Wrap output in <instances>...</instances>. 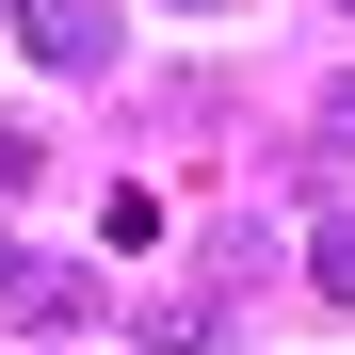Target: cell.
Instances as JSON below:
<instances>
[{
	"label": "cell",
	"mask_w": 355,
	"mask_h": 355,
	"mask_svg": "<svg viewBox=\"0 0 355 355\" xmlns=\"http://www.w3.org/2000/svg\"><path fill=\"white\" fill-rule=\"evenodd\" d=\"M307 275H323V307H355V210H307Z\"/></svg>",
	"instance_id": "cell-3"
},
{
	"label": "cell",
	"mask_w": 355,
	"mask_h": 355,
	"mask_svg": "<svg viewBox=\"0 0 355 355\" xmlns=\"http://www.w3.org/2000/svg\"><path fill=\"white\" fill-rule=\"evenodd\" d=\"M0 291H33V243H0Z\"/></svg>",
	"instance_id": "cell-5"
},
{
	"label": "cell",
	"mask_w": 355,
	"mask_h": 355,
	"mask_svg": "<svg viewBox=\"0 0 355 355\" xmlns=\"http://www.w3.org/2000/svg\"><path fill=\"white\" fill-rule=\"evenodd\" d=\"M194 17H226V0H194Z\"/></svg>",
	"instance_id": "cell-6"
},
{
	"label": "cell",
	"mask_w": 355,
	"mask_h": 355,
	"mask_svg": "<svg viewBox=\"0 0 355 355\" xmlns=\"http://www.w3.org/2000/svg\"><path fill=\"white\" fill-rule=\"evenodd\" d=\"M323 146H355V81H339V97H323Z\"/></svg>",
	"instance_id": "cell-4"
},
{
	"label": "cell",
	"mask_w": 355,
	"mask_h": 355,
	"mask_svg": "<svg viewBox=\"0 0 355 355\" xmlns=\"http://www.w3.org/2000/svg\"><path fill=\"white\" fill-rule=\"evenodd\" d=\"M17 49H33V65H113V0H17Z\"/></svg>",
	"instance_id": "cell-1"
},
{
	"label": "cell",
	"mask_w": 355,
	"mask_h": 355,
	"mask_svg": "<svg viewBox=\"0 0 355 355\" xmlns=\"http://www.w3.org/2000/svg\"><path fill=\"white\" fill-rule=\"evenodd\" d=\"M130 355H226V307L210 291H162V307L130 323Z\"/></svg>",
	"instance_id": "cell-2"
}]
</instances>
